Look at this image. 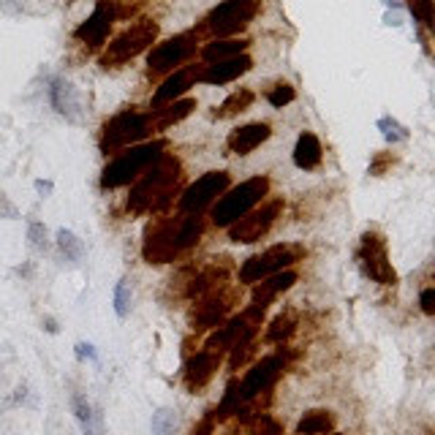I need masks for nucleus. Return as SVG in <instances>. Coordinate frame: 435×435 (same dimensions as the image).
Listing matches in <instances>:
<instances>
[{"mask_svg": "<svg viewBox=\"0 0 435 435\" xmlns=\"http://www.w3.org/2000/svg\"><path fill=\"white\" fill-rule=\"evenodd\" d=\"M202 234V221L199 215L191 218H166V221H156L147 226L144 234V245H141V256L150 264H166L174 261L180 250H185L193 245Z\"/></svg>", "mask_w": 435, "mask_h": 435, "instance_id": "obj_1", "label": "nucleus"}, {"mask_svg": "<svg viewBox=\"0 0 435 435\" xmlns=\"http://www.w3.org/2000/svg\"><path fill=\"white\" fill-rule=\"evenodd\" d=\"M180 180V163L172 156H161L137 177V185L128 196V209L131 212H153L163 209L172 202V193L177 191Z\"/></svg>", "mask_w": 435, "mask_h": 435, "instance_id": "obj_2", "label": "nucleus"}, {"mask_svg": "<svg viewBox=\"0 0 435 435\" xmlns=\"http://www.w3.org/2000/svg\"><path fill=\"white\" fill-rule=\"evenodd\" d=\"M166 141H144V144H131L120 156L115 158L101 174V188H122L131 185L147 166H153L158 158L163 156Z\"/></svg>", "mask_w": 435, "mask_h": 435, "instance_id": "obj_3", "label": "nucleus"}, {"mask_svg": "<svg viewBox=\"0 0 435 435\" xmlns=\"http://www.w3.org/2000/svg\"><path fill=\"white\" fill-rule=\"evenodd\" d=\"M269 191V180L267 177H253V180H245L237 188L231 191L212 207V224L215 226L228 228L234 221H240L243 215H248L250 209L259 204L261 199Z\"/></svg>", "mask_w": 435, "mask_h": 435, "instance_id": "obj_4", "label": "nucleus"}, {"mask_svg": "<svg viewBox=\"0 0 435 435\" xmlns=\"http://www.w3.org/2000/svg\"><path fill=\"white\" fill-rule=\"evenodd\" d=\"M153 131V117L150 115H139V112H122L115 120L104 125V137H101V150L106 156L125 150L137 141L147 139Z\"/></svg>", "mask_w": 435, "mask_h": 435, "instance_id": "obj_5", "label": "nucleus"}, {"mask_svg": "<svg viewBox=\"0 0 435 435\" xmlns=\"http://www.w3.org/2000/svg\"><path fill=\"white\" fill-rule=\"evenodd\" d=\"M261 0H224L221 6H215L204 19V30L218 38H231L240 30L250 25V19L256 17Z\"/></svg>", "mask_w": 435, "mask_h": 435, "instance_id": "obj_6", "label": "nucleus"}, {"mask_svg": "<svg viewBox=\"0 0 435 435\" xmlns=\"http://www.w3.org/2000/svg\"><path fill=\"white\" fill-rule=\"evenodd\" d=\"M158 35V25L153 19H141L137 25H131L125 33H120L109 47H106L104 57H101V66H122L128 60H134L137 54H141Z\"/></svg>", "mask_w": 435, "mask_h": 435, "instance_id": "obj_7", "label": "nucleus"}, {"mask_svg": "<svg viewBox=\"0 0 435 435\" xmlns=\"http://www.w3.org/2000/svg\"><path fill=\"white\" fill-rule=\"evenodd\" d=\"M302 256L299 248H291V245H275L269 250H264L259 256H250L240 267V283H259V280L275 275L280 269H289L291 264H296Z\"/></svg>", "mask_w": 435, "mask_h": 435, "instance_id": "obj_8", "label": "nucleus"}, {"mask_svg": "<svg viewBox=\"0 0 435 435\" xmlns=\"http://www.w3.org/2000/svg\"><path fill=\"white\" fill-rule=\"evenodd\" d=\"M280 209H283V202H280V199H272V202H267V204H261V207H253L248 215H243L240 221H234V224L228 226L231 243H243V245L259 243L261 237L272 228V224L278 221Z\"/></svg>", "mask_w": 435, "mask_h": 435, "instance_id": "obj_9", "label": "nucleus"}, {"mask_svg": "<svg viewBox=\"0 0 435 435\" xmlns=\"http://www.w3.org/2000/svg\"><path fill=\"white\" fill-rule=\"evenodd\" d=\"M356 259L362 264V272H365L370 280L381 283V286H395L398 283V275L392 269V261H389V253H386V243H383L381 234H373L367 231L359 243V250H356Z\"/></svg>", "mask_w": 435, "mask_h": 435, "instance_id": "obj_10", "label": "nucleus"}, {"mask_svg": "<svg viewBox=\"0 0 435 435\" xmlns=\"http://www.w3.org/2000/svg\"><path fill=\"white\" fill-rule=\"evenodd\" d=\"M226 188H228L226 172H207L180 196V209H182L185 215H199L202 209L209 207Z\"/></svg>", "mask_w": 435, "mask_h": 435, "instance_id": "obj_11", "label": "nucleus"}, {"mask_svg": "<svg viewBox=\"0 0 435 435\" xmlns=\"http://www.w3.org/2000/svg\"><path fill=\"white\" fill-rule=\"evenodd\" d=\"M196 52V35L193 33H180L158 44L156 50L147 57V66H150V74H166V71H174V66H182L185 60H191V54Z\"/></svg>", "mask_w": 435, "mask_h": 435, "instance_id": "obj_12", "label": "nucleus"}, {"mask_svg": "<svg viewBox=\"0 0 435 435\" xmlns=\"http://www.w3.org/2000/svg\"><path fill=\"white\" fill-rule=\"evenodd\" d=\"M115 19H117V8H115V3H112V0H98V6L93 8V14H90V17L74 30V38L95 50V47H101V44L106 41V35H109V30H112Z\"/></svg>", "mask_w": 435, "mask_h": 435, "instance_id": "obj_13", "label": "nucleus"}, {"mask_svg": "<svg viewBox=\"0 0 435 435\" xmlns=\"http://www.w3.org/2000/svg\"><path fill=\"white\" fill-rule=\"evenodd\" d=\"M280 370H283V356H264L261 362L250 367V373L245 376V381L240 383V395H243V400H253L256 395L261 392H267L275 378L280 376Z\"/></svg>", "mask_w": 435, "mask_h": 435, "instance_id": "obj_14", "label": "nucleus"}, {"mask_svg": "<svg viewBox=\"0 0 435 435\" xmlns=\"http://www.w3.org/2000/svg\"><path fill=\"white\" fill-rule=\"evenodd\" d=\"M253 66V60L248 54H237V57H228V60H218V63H209L199 71V82L204 85H228L234 79H240L243 74H248Z\"/></svg>", "mask_w": 435, "mask_h": 435, "instance_id": "obj_15", "label": "nucleus"}, {"mask_svg": "<svg viewBox=\"0 0 435 435\" xmlns=\"http://www.w3.org/2000/svg\"><path fill=\"white\" fill-rule=\"evenodd\" d=\"M199 71L202 69H196V66H185V69H177L174 74H169L163 79V85L156 90V95H153V109L177 101L188 87H193L199 82Z\"/></svg>", "mask_w": 435, "mask_h": 435, "instance_id": "obj_16", "label": "nucleus"}, {"mask_svg": "<svg viewBox=\"0 0 435 435\" xmlns=\"http://www.w3.org/2000/svg\"><path fill=\"white\" fill-rule=\"evenodd\" d=\"M269 137H272V128L267 122H250V125H243V128H237V131L228 134L226 147L234 156H250Z\"/></svg>", "mask_w": 435, "mask_h": 435, "instance_id": "obj_17", "label": "nucleus"}, {"mask_svg": "<svg viewBox=\"0 0 435 435\" xmlns=\"http://www.w3.org/2000/svg\"><path fill=\"white\" fill-rule=\"evenodd\" d=\"M218 362H221V356H218V351H199L196 356L188 359V365H185V383L191 386V389H199V386H204V383L215 376V370H218Z\"/></svg>", "mask_w": 435, "mask_h": 435, "instance_id": "obj_18", "label": "nucleus"}, {"mask_svg": "<svg viewBox=\"0 0 435 435\" xmlns=\"http://www.w3.org/2000/svg\"><path fill=\"white\" fill-rule=\"evenodd\" d=\"M294 283H296L294 269H280L275 275L259 280V286H256V291H253V305H259V308L267 311V305H269L280 291H289Z\"/></svg>", "mask_w": 435, "mask_h": 435, "instance_id": "obj_19", "label": "nucleus"}, {"mask_svg": "<svg viewBox=\"0 0 435 435\" xmlns=\"http://www.w3.org/2000/svg\"><path fill=\"white\" fill-rule=\"evenodd\" d=\"M321 158H324V147H321V141L315 137L313 131H305V134H299V139H296V147H294V163L299 169H305V172H313L315 166L321 163Z\"/></svg>", "mask_w": 435, "mask_h": 435, "instance_id": "obj_20", "label": "nucleus"}, {"mask_svg": "<svg viewBox=\"0 0 435 435\" xmlns=\"http://www.w3.org/2000/svg\"><path fill=\"white\" fill-rule=\"evenodd\" d=\"M193 109H196V101H193V98H182V101H172V104H166V106H158V109L150 112L153 128L163 131V128H169L174 122H180L182 117H188Z\"/></svg>", "mask_w": 435, "mask_h": 435, "instance_id": "obj_21", "label": "nucleus"}, {"mask_svg": "<svg viewBox=\"0 0 435 435\" xmlns=\"http://www.w3.org/2000/svg\"><path fill=\"white\" fill-rule=\"evenodd\" d=\"M248 50V41L243 38H215L209 41L207 47L202 50V57L207 63H218V60H228V57H237Z\"/></svg>", "mask_w": 435, "mask_h": 435, "instance_id": "obj_22", "label": "nucleus"}, {"mask_svg": "<svg viewBox=\"0 0 435 435\" xmlns=\"http://www.w3.org/2000/svg\"><path fill=\"white\" fill-rule=\"evenodd\" d=\"M226 299L224 296H209L207 302H202L199 308H196V315H193V321H196V330H212V327H218L221 324V318L226 313Z\"/></svg>", "mask_w": 435, "mask_h": 435, "instance_id": "obj_23", "label": "nucleus"}, {"mask_svg": "<svg viewBox=\"0 0 435 435\" xmlns=\"http://www.w3.org/2000/svg\"><path fill=\"white\" fill-rule=\"evenodd\" d=\"M253 101H256V93L248 90V87H243V90H234V93H231V95H228L226 101L218 106L212 115L221 117V120H226V117H234V115H243L245 109H250Z\"/></svg>", "mask_w": 435, "mask_h": 435, "instance_id": "obj_24", "label": "nucleus"}, {"mask_svg": "<svg viewBox=\"0 0 435 435\" xmlns=\"http://www.w3.org/2000/svg\"><path fill=\"white\" fill-rule=\"evenodd\" d=\"M332 430L330 411H308L296 424V435H324Z\"/></svg>", "mask_w": 435, "mask_h": 435, "instance_id": "obj_25", "label": "nucleus"}, {"mask_svg": "<svg viewBox=\"0 0 435 435\" xmlns=\"http://www.w3.org/2000/svg\"><path fill=\"white\" fill-rule=\"evenodd\" d=\"M296 330V315L294 313H283L278 315L272 324H269V330H267V343H283V340H289Z\"/></svg>", "mask_w": 435, "mask_h": 435, "instance_id": "obj_26", "label": "nucleus"}, {"mask_svg": "<svg viewBox=\"0 0 435 435\" xmlns=\"http://www.w3.org/2000/svg\"><path fill=\"white\" fill-rule=\"evenodd\" d=\"M243 395H240V383L231 381L226 386V395H224V402H221V408L215 411V417L218 419H226L231 414H240L243 411Z\"/></svg>", "mask_w": 435, "mask_h": 435, "instance_id": "obj_27", "label": "nucleus"}, {"mask_svg": "<svg viewBox=\"0 0 435 435\" xmlns=\"http://www.w3.org/2000/svg\"><path fill=\"white\" fill-rule=\"evenodd\" d=\"M57 245H60V250L66 253V259H71V261H79L82 259V253H85V245H82V240H79L76 234L66 231V228H60V231H57Z\"/></svg>", "mask_w": 435, "mask_h": 435, "instance_id": "obj_28", "label": "nucleus"}, {"mask_svg": "<svg viewBox=\"0 0 435 435\" xmlns=\"http://www.w3.org/2000/svg\"><path fill=\"white\" fill-rule=\"evenodd\" d=\"M71 405H74V417H76V422H79L82 433L93 435V408H90L87 398H82V395H74V398H71Z\"/></svg>", "mask_w": 435, "mask_h": 435, "instance_id": "obj_29", "label": "nucleus"}, {"mask_svg": "<svg viewBox=\"0 0 435 435\" xmlns=\"http://www.w3.org/2000/svg\"><path fill=\"white\" fill-rule=\"evenodd\" d=\"M177 430V414L172 408H161L153 414V435H174Z\"/></svg>", "mask_w": 435, "mask_h": 435, "instance_id": "obj_30", "label": "nucleus"}, {"mask_svg": "<svg viewBox=\"0 0 435 435\" xmlns=\"http://www.w3.org/2000/svg\"><path fill=\"white\" fill-rule=\"evenodd\" d=\"M248 433L250 435H280V424L269 414H256L248 422Z\"/></svg>", "mask_w": 435, "mask_h": 435, "instance_id": "obj_31", "label": "nucleus"}, {"mask_svg": "<svg viewBox=\"0 0 435 435\" xmlns=\"http://www.w3.org/2000/svg\"><path fill=\"white\" fill-rule=\"evenodd\" d=\"M131 299H134V294H131L128 280H120V283L115 286V311H117L120 318H125L128 311H131Z\"/></svg>", "mask_w": 435, "mask_h": 435, "instance_id": "obj_32", "label": "nucleus"}, {"mask_svg": "<svg viewBox=\"0 0 435 435\" xmlns=\"http://www.w3.org/2000/svg\"><path fill=\"white\" fill-rule=\"evenodd\" d=\"M296 98V93H294V87L289 85V82H280V85H275L272 90H269V95H267V101L272 106H286V104H291Z\"/></svg>", "mask_w": 435, "mask_h": 435, "instance_id": "obj_33", "label": "nucleus"}, {"mask_svg": "<svg viewBox=\"0 0 435 435\" xmlns=\"http://www.w3.org/2000/svg\"><path fill=\"white\" fill-rule=\"evenodd\" d=\"M411 11L424 28H433V0H411Z\"/></svg>", "mask_w": 435, "mask_h": 435, "instance_id": "obj_34", "label": "nucleus"}, {"mask_svg": "<svg viewBox=\"0 0 435 435\" xmlns=\"http://www.w3.org/2000/svg\"><path fill=\"white\" fill-rule=\"evenodd\" d=\"M422 311L427 315L435 313V289H424L422 291Z\"/></svg>", "mask_w": 435, "mask_h": 435, "instance_id": "obj_35", "label": "nucleus"}, {"mask_svg": "<svg viewBox=\"0 0 435 435\" xmlns=\"http://www.w3.org/2000/svg\"><path fill=\"white\" fill-rule=\"evenodd\" d=\"M41 231H44V228L38 226V224L30 226V237H33V245L38 248V250H41V248H47V234H41Z\"/></svg>", "mask_w": 435, "mask_h": 435, "instance_id": "obj_36", "label": "nucleus"}, {"mask_svg": "<svg viewBox=\"0 0 435 435\" xmlns=\"http://www.w3.org/2000/svg\"><path fill=\"white\" fill-rule=\"evenodd\" d=\"M212 427H215V417H207L199 427H193V435H209L212 433Z\"/></svg>", "mask_w": 435, "mask_h": 435, "instance_id": "obj_37", "label": "nucleus"}, {"mask_svg": "<svg viewBox=\"0 0 435 435\" xmlns=\"http://www.w3.org/2000/svg\"><path fill=\"white\" fill-rule=\"evenodd\" d=\"M76 356L79 359H95V351H93V346H87V343H79L76 346Z\"/></svg>", "mask_w": 435, "mask_h": 435, "instance_id": "obj_38", "label": "nucleus"}, {"mask_svg": "<svg viewBox=\"0 0 435 435\" xmlns=\"http://www.w3.org/2000/svg\"><path fill=\"white\" fill-rule=\"evenodd\" d=\"M44 324H47V330H50V332H57V327H54V321H52V318H47Z\"/></svg>", "mask_w": 435, "mask_h": 435, "instance_id": "obj_39", "label": "nucleus"}, {"mask_svg": "<svg viewBox=\"0 0 435 435\" xmlns=\"http://www.w3.org/2000/svg\"><path fill=\"white\" fill-rule=\"evenodd\" d=\"M324 435H340V433H324Z\"/></svg>", "mask_w": 435, "mask_h": 435, "instance_id": "obj_40", "label": "nucleus"}]
</instances>
